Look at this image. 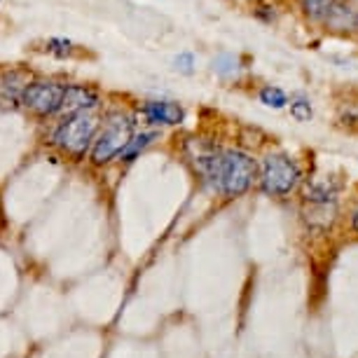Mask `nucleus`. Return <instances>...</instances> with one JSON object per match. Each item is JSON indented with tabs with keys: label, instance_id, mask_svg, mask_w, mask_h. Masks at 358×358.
Wrapping results in <instances>:
<instances>
[{
	"label": "nucleus",
	"instance_id": "39448f33",
	"mask_svg": "<svg viewBox=\"0 0 358 358\" xmlns=\"http://www.w3.org/2000/svg\"><path fill=\"white\" fill-rule=\"evenodd\" d=\"M64 90L66 85L54 83V80H31L24 87L19 103L38 117H52V115H59V110H62Z\"/></svg>",
	"mask_w": 358,
	"mask_h": 358
},
{
	"label": "nucleus",
	"instance_id": "6e6552de",
	"mask_svg": "<svg viewBox=\"0 0 358 358\" xmlns=\"http://www.w3.org/2000/svg\"><path fill=\"white\" fill-rule=\"evenodd\" d=\"M101 103V96L94 87L87 85H66L64 101L59 115H71V113H85V110H96Z\"/></svg>",
	"mask_w": 358,
	"mask_h": 358
},
{
	"label": "nucleus",
	"instance_id": "1a4fd4ad",
	"mask_svg": "<svg viewBox=\"0 0 358 358\" xmlns=\"http://www.w3.org/2000/svg\"><path fill=\"white\" fill-rule=\"evenodd\" d=\"M31 80L24 71H8L0 76V103L5 106H17L19 99H22L24 87L29 85Z\"/></svg>",
	"mask_w": 358,
	"mask_h": 358
},
{
	"label": "nucleus",
	"instance_id": "f8f14e48",
	"mask_svg": "<svg viewBox=\"0 0 358 358\" xmlns=\"http://www.w3.org/2000/svg\"><path fill=\"white\" fill-rule=\"evenodd\" d=\"M335 3H337V0H300V10L305 12L312 22L326 24V19H328L330 10H333Z\"/></svg>",
	"mask_w": 358,
	"mask_h": 358
},
{
	"label": "nucleus",
	"instance_id": "7ed1b4c3",
	"mask_svg": "<svg viewBox=\"0 0 358 358\" xmlns=\"http://www.w3.org/2000/svg\"><path fill=\"white\" fill-rule=\"evenodd\" d=\"M134 136V117H129L127 113H110L106 115L103 127L96 131L94 143L90 148V159L92 164H108L110 159L120 157L122 148L127 145V141Z\"/></svg>",
	"mask_w": 358,
	"mask_h": 358
},
{
	"label": "nucleus",
	"instance_id": "f257e3e1",
	"mask_svg": "<svg viewBox=\"0 0 358 358\" xmlns=\"http://www.w3.org/2000/svg\"><path fill=\"white\" fill-rule=\"evenodd\" d=\"M187 157L199 178L222 197H239L258 178L255 159L236 148H218L206 141L192 138V143L187 145Z\"/></svg>",
	"mask_w": 358,
	"mask_h": 358
},
{
	"label": "nucleus",
	"instance_id": "0eeeda50",
	"mask_svg": "<svg viewBox=\"0 0 358 358\" xmlns=\"http://www.w3.org/2000/svg\"><path fill=\"white\" fill-rule=\"evenodd\" d=\"M141 115L150 127H176L185 120V110L176 101L166 99H152L145 101L141 108Z\"/></svg>",
	"mask_w": 358,
	"mask_h": 358
},
{
	"label": "nucleus",
	"instance_id": "4468645a",
	"mask_svg": "<svg viewBox=\"0 0 358 358\" xmlns=\"http://www.w3.org/2000/svg\"><path fill=\"white\" fill-rule=\"evenodd\" d=\"M290 115H293L297 122H309L312 120V103L302 96L293 99L290 101Z\"/></svg>",
	"mask_w": 358,
	"mask_h": 358
},
{
	"label": "nucleus",
	"instance_id": "423d86ee",
	"mask_svg": "<svg viewBox=\"0 0 358 358\" xmlns=\"http://www.w3.org/2000/svg\"><path fill=\"white\" fill-rule=\"evenodd\" d=\"M307 222L312 227L326 229L333 225L337 211V192L330 183H312L305 190Z\"/></svg>",
	"mask_w": 358,
	"mask_h": 358
},
{
	"label": "nucleus",
	"instance_id": "a211bd4d",
	"mask_svg": "<svg viewBox=\"0 0 358 358\" xmlns=\"http://www.w3.org/2000/svg\"><path fill=\"white\" fill-rule=\"evenodd\" d=\"M0 3H3V0H0Z\"/></svg>",
	"mask_w": 358,
	"mask_h": 358
},
{
	"label": "nucleus",
	"instance_id": "dca6fc26",
	"mask_svg": "<svg viewBox=\"0 0 358 358\" xmlns=\"http://www.w3.org/2000/svg\"><path fill=\"white\" fill-rule=\"evenodd\" d=\"M176 71H180V73H185V76H190V73L194 71V57L190 52H183V54H178L176 57Z\"/></svg>",
	"mask_w": 358,
	"mask_h": 358
},
{
	"label": "nucleus",
	"instance_id": "ddd939ff",
	"mask_svg": "<svg viewBox=\"0 0 358 358\" xmlns=\"http://www.w3.org/2000/svg\"><path fill=\"white\" fill-rule=\"evenodd\" d=\"M258 96H260V103H265L267 108H274V110H279V108H283L288 103L286 92L279 90V87H272V85L262 87Z\"/></svg>",
	"mask_w": 358,
	"mask_h": 358
},
{
	"label": "nucleus",
	"instance_id": "9d476101",
	"mask_svg": "<svg viewBox=\"0 0 358 358\" xmlns=\"http://www.w3.org/2000/svg\"><path fill=\"white\" fill-rule=\"evenodd\" d=\"M326 24L335 31H354V29H358V12L337 0L333 5V10H330Z\"/></svg>",
	"mask_w": 358,
	"mask_h": 358
},
{
	"label": "nucleus",
	"instance_id": "2eb2a0df",
	"mask_svg": "<svg viewBox=\"0 0 358 358\" xmlns=\"http://www.w3.org/2000/svg\"><path fill=\"white\" fill-rule=\"evenodd\" d=\"M47 52H52L54 57L64 59V57H71L73 52V43L66 38H52L50 43H47Z\"/></svg>",
	"mask_w": 358,
	"mask_h": 358
},
{
	"label": "nucleus",
	"instance_id": "9b49d317",
	"mask_svg": "<svg viewBox=\"0 0 358 358\" xmlns=\"http://www.w3.org/2000/svg\"><path fill=\"white\" fill-rule=\"evenodd\" d=\"M159 134L157 131H141V134H134V136L127 141V145L122 148L120 152V162H134L138 157L141 152L145 150L148 145H152L157 141Z\"/></svg>",
	"mask_w": 358,
	"mask_h": 358
},
{
	"label": "nucleus",
	"instance_id": "f3484780",
	"mask_svg": "<svg viewBox=\"0 0 358 358\" xmlns=\"http://www.w3.org/2000/svg\"><path fill=\"white\" fill-rule=\"evenodd\" d=\"M354 229H356V232H358V208H356V211H354Z\"/></svg>",
	"mask_w": 358,
	"mask_h": 358
},
{
	"label": "nucleus",
	"instance_id": "f03ea898",
	"mask_svg": "<svg viewBox=\"0 0 358 358\" xmlns=\"http://www.w3.org/2000/svg\"><path fill=\"white\" fill-rule=\"evenodd\" d=\"M96 131H99V117L94 115V110L64 115V120L52 131V145L59 148L64 155H71V157L80 159L90 152Z\"/></svg>",
	"mask_w": 358,
	"mask_h": 358
},
{
	"label": "nucleus",
	"instance_id": "20e7f679",
	"mask_svg": "<svg viewBox=\"0 0 358 358\" xmlns=\"http://www.w3.org/2000/svg\"><path fill=\"white\" fill-rule=\"evenodd\" d=\"M300 183V166L293 157L281 152L267 155L260 164V187L272 197H286Z\"/></svg>",
	"mask_w": 358,
	"mask_h": 358
}]
</instances>
